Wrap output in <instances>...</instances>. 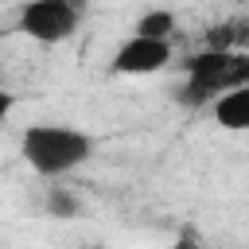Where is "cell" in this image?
Instances as JSON below:
<instances>
[{
  "label": "cell",
  "mask_w": 249,
  "mask_h": 249,
  "mask_svg": "<svg viewBox=\"0 0 249 249\" xmlns=\"http://www.w3.org/2000/svg\"><path fill=\"white\" fill-rule=\"evenodd\" d=\"M74 4H82V0H74Z\"/></svg>",
  "instance_id": "30bf717a"
},
{
  "label": "cell",
  "mask_w": 249,
  "mask_h": 249,
  "mask_svg": "<svg viewBox=\"0 0 249 249\" xmlns=\"http://www.w3.org/2000/svg\"><path fill=\"white\" fill-rule=\"evenodd\" d=\"M19 156H23V163H27L35 175L58 179V175H70L74 167H82V163L93 156V140H89L82 128L43 121V124H27V128H23V136H19Z\"/></svg>",
  "instance_id": "6da1fadb"
},
{
  "label": "cell",
  "mask_w": 249,
  "mask_h": 249,
  "mask_svg": "<svg viewBox=\"0 0 249 249\" xmlns=\"http://www.w3.org/2000/svg\"><path fill=\"white\" fill-rule=\"evenodd\" d=\"M132 31H136V35H152V39H171V31H175V12L152 8V12H144V16L136 19Z\"/></svg>",
  "instance_id": "52a82bcc"
},
{
  "label": "cell",
  "mask_w": 249,
  "mask_h": 249,
  "mask_svg": "<svg viewBox=\"0 0 249 249\" xmlns=\"http://www.w3.org/2000/svg\"><path fill=\"white\" fill-rule=\"evenodd\" d=\"M214 121L230 132H245L249 128V86H233L226 93H218L214 101Z\"/></svg>",
  "instance_id": "5b68a950"
},
{
  "label": "cell",
  "mask_w": 249,
  "mask_h": 249,
  "mask_svg": "<svg viewBox=\"0 0 249 249\" xmlns=\"http://www.w3.org/2000/svg\"><path fill=\"white\" fill-rule=\"evenodd\" d=\"M167 62H171V43L167 39H152V35H136V31L113 54V70L117 74H156Z\"/></svg>",
  "instance_id": "277c9868"
},
{
  "label": "cell",
  "mask_w": 249,
  "mask_h": 249,
  "mask_svg": "<svg viewBox=\"0 0 249 249\" xmlns=\"http://www.w3.org/2000/svg\"><path fill=\"white\" fill-rule=\"evenodd\" d=\"M233 86H249V54L241 47H206L187 58V82L175 89V101L198 109Z\"/></svg>",
  "instance_id": "7a4b0ae2"
},
{
  "label": "cell",
  "mask_w": 249,
  "mask_h": 249,
  "mask_svg": "<svg viewBox=\"0 0 249 249\" xmlns=\"http://www.w3.org/2000/svg\"><path fill=\"white\" fill-rule=\"evenodd\" d=\"M78 23H82V4L74 0H27L19 8L16 31H23L43 47H54V43H66L78 31Z\"/></svg>",
  "instance_id": "3957f363"
},
{
  "label": "cell",
  "mask_w": 249,
  "mask_h": 249,
  "mask_svg": "<svg viewBox=\"0 0 249 249\" xmlns=\"http://www.w3.org/2000/svg\"><path fill=\"white\" fill-rule=\"evenodd\" d=\"M237 23H222V27H214L210 35H206V47H237L233 39H237V31H233Z\"/></svg>",
  "instance_id": "ba28073f"
},
{
  "label": "cell",
  "mask_w": 249,
  "mask_h": 249,
  "mask_svg": "<svg viewBox=\"0 0 249 249\" xmlns=\"http://www.w3.org/2000/svg\"><path fill=\"white\" fill-rule=\"evenodd\" d=\"M12 105H16V97H12V93H8L4 86H0V121H4L8 113H12Z\"/></svg>",
  "instance_id": "9c48e42d"
},
{
  "label": "cell",
  "mask_w": 249,
  "mask_h": 249,
  "mask_svg": "<svg viewBox=\"0 0 249 249\" xmlns=\"http://www.w3.org/2000/svg\"><path fill=\"white\" fill-rule=\"evenodd\" d=\"M43 210H47L51 218H62V222H70V218H78V214H82V198H78L70 187H47Z\"/></svg>",
  "instance_id": "8992f818"
}]
</instances>
